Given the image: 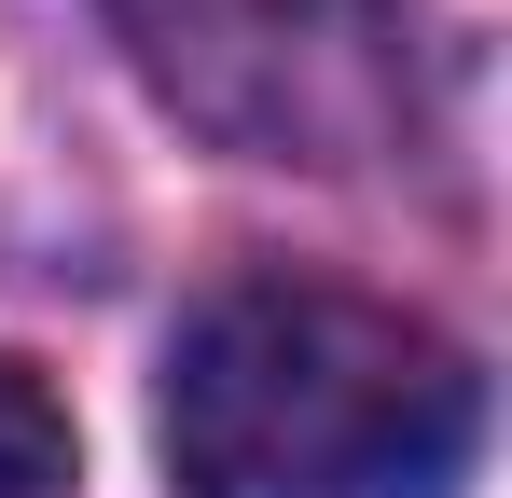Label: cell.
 Listing matches in <instances>:
<instances>
[{
    "label": "cell",
    "mask_w": 512,
    "mask_h": 498,
    "mask_svg": "<svg viewBox=\"0 0 512 498\" xmlns=\"http://www.w3.org/2000/svg\"><path fill=\"white\" fill-rule=\"evenodd\" d=\"M471 443V346L346 277H236L167 346L180 498H457Z\"/></svg>",
    "instance_id": "obj_1"
},
{
    "label": "cell",
    "mask_w": 512,
    "mask_h": 498,
    "mask_svg": "<svg viewBox=\"0 0 512 498\" xmlns=\"http://www.w3.org/2000/svg\"><path fill=\"white\" fill-rule=\"evenodd\" d=\"M111 28L250 166H374L402 139V0H111Z\"/></svg>",
    "instance_id": "obj_2"
},
{
    "label": "cell",
    "mask_w": 512,
    "mask_h": 498,
    "mask_svg": "<svg viewBox=\"0 0 512 498\" xmlns=\"http://www.w3.org/2000/svg\"><path fill=\"white\" fill-rule=\"evenodd\" d=\"M0 498H70V415L28 360H0Z\"/></svg>",
    "instance_id": "obj_3"
}]
</instances>
